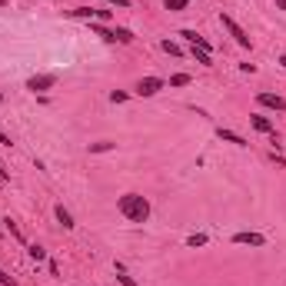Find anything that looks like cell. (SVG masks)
Here are the masks:
<instances>
[{
    "label": "cell",
    "mask_w": 286,
    "mask_h": 286,
    "mask_svg": "<svg viewBox=\"0 0 286 286\" xmlns=\"http://www.w3.org/2000/svg\"><path fill=\"white\" fill-rule=\"evenodd\" d=\"M130 40H133V33H130L127 27H117V30H113V43H130Z\"/></svg>",
    "instance_id": "9c48e42d"
},
{
    "label": "cell",
    "mask_w": 286,
    "mask_h": 286,
    "mask_svg": "<svg viewBox=\"0 0 286 286\" xmlns=\"http://www.w3.org/2000/svg\"><path fill=\"white\" fill-rule=\"evenodd\" d=\"M54 83H57L54 73H40V77H30V80H27V90H33V93H37V90H50Z\"/></svg>",
    "instance_id": "277c9868"
},
{
    "label": "cell",
    "mask_w": 286,
    "mask_h": 286,
    "mask_svg": "<svg viewBox=\"0 0 286 286\" xmlns=\"http://www.w3.org/2000/svg\"><path fill=\"white\" fill-rule=\"evenodd\" d=\"M0 100H4V97H0Z\"/></svg>",
    "instance_id": "484cf974"
},
{
    "label": "cell",
    "mask_w": 286,
    "mask_h": 286,
    "mask_svg": "<svg viewBox=\"0 0 286 286\" xmlns=\"http://www.w3.org/2000/svg\"><path fill=\"white\" fill-rule=\"evenodd\" d=\"M117 207L130 223H147L150 220V203H147V197H140V193H123Z\"/></svg>",
    "instance_id": "6da1fadb"
},
{
    "label": "cell",
    "mask_w": 286,
    "mask_h": 286,
    "mask_svg": "<svg viewBox=\"0 0 286 286\" xmlns=\"http://www.w3.org/2000/svg\"><path fill=\"white\" fill-rule=\"evenodd\" d=\"M110 100H113V104H123V100H127V93H123V90H113Z\"/></svg>",
    "instance_id": "ffe728a7"
},
{
    "label": "cell",
    "mask_w": 286,
    "mask_h": 286,
    "mask_svg": "<svg viewBox=\"0 0 286 286\" xmlns=\"http://www.w3.org/2000/svg\"><path fill=\"white\" fill-rule=\"evenodd\" d=\"M220 140H226V143H236V147H247V140H243L240 133H233V130H223V127H220Z\"/></svg>",
    "instance_id": "ba28073f"
},
{
    "label": "cell",
    "mask_w": 286,
    "mask_h": 286,
    "mask_svg": "<svg viewBox=\"0 0 286 286\" xmlns=\"http://www.w3.org/2000/svg\"><path fill=\"white\" fill-rule=\"evenodd\" d=\"M163 90V80L160 77H143L140 83H136V93L140 97H153V93H160Z\"/></svg>",
    "instance_id": "3957f363"
},
{
    "label": "cell",
    "mask_w": 286,
    "mask_h": 286,
    "mask_svg": "<svg viewBox=\"0 0 286 286\" xmlns=\"http://www.w3.org/2000/svg\"><path fill=\"white\" fill-rule=\"evenodd\" d=\"M190 83V73H173L170 77V87H186Z\"/></svg>",
    "instance_id": "7c38bea8"
},
{
    "label": "cell",
    "mask_w": 286,
    "mask_h": 286,
    "mask_svg": "<svg viewBox=\"0 0 286 286\" xmlns=\"http://www.w3.org/2000/svg\"><path fill=\"white\" fill-rule=\"evenodd\" d=\"M93 33H97V37H104V40H110V43H113V30H104V27H93Z\"/></svg>",
    "instance_id": "e0dca14e"
},
{
    "label": "cell",
    "mask_w": 286,
    "mask_h": 286,
    "mask_svg": "<svg viewBox=\"0 0 286 286\" xmlns=\"http://www.w3.org/2000/svg\"><path fill=\"white\" fill-rule=\"evenodd\" d=\"M220 24H223V30L230 33V37H233V40H236L240 47H250V33H247V30H243V27H240V24H236V20H233V17H226V14H220Z\"/></svg>",
    "instance_id": "7a4b0ae2"
},
{
    "label": "cell",
    "mask_w": 286,
    "mask_h": 286,
    "mask_svg": "<svg viewBox=\"0 0 286 286\" xmlns=\"http://www.w3.org/2000/svg\"><path fill=\"white\" fill-rule=\"evenodd\" d=\"M163 50H167V54H170V57H180V54H183V50H180V47H176L173 40H163Z\"/></svg>",
    "instance_id": "9a60e30c"
},
{
    "label": "cell",
    "mask_w": 286,
    "mask_h": 286,
    "mask_svg": "<svg viewBox=\"0 0 286 286\" xmlns=\"http://www.w3.org/2000/svg\"><path fill=\"white\" fill-rule=\"evenodd\" d=\"M57 220L64 223V230H73V216H70V210H64V207H57Z\"/></svg>",
    "instance_id": "30bf717a"
},
{
    "label": "cell",
    "mask_w": 286,
    "mask_h": 286,
    "mask_svg": "<svg viewBox=\"0 0 286 286\" xmlns=\"http://www.w3.org/2000/svg\"><path fill=\"white\" fill-rule=\"evenodd\" d=\"M117 279H120V286H140V283H136V279H133V276H127V273H120V276H117Z\"/></svg>",
    "instance_id": "2e32d148"
},
{
    "label": "cell",
    "mask_w": 286,
    "mask_h": 286,
    "mask_svg": "<svg viewBox=\"0 0 286 286\" xmlns=\"http://www.w3.org/2000/svg\"><path fill=\"white\" fill-rule=\"evenodd\" d=\"M0 286H14V276H7V273L0 270Z\"/></svg>",
    "instance_id": "44dd1931"
},
{
    "label": "cell",
    "mask_w": 286,
    "mask_h": 286,
    "mask_svg": "<svg viewBox=\"0 0 286 286\" xmlns=\"http://www.w3.org/2000/svg\"><path fill=\"white\" fill-rule=\"evenodd\" d=\"M7 180H10V173H7L4 167H0V183H7Z\"/></svg>",
    "instance_id": "603a6c76"
},
{
    "label": "cell",
    "mask_w": 286,
    "mask_h": 286,
    "mask_svg": "<svg viewBox=\"0 0 286 286\" xmlns=\"http://www.w3.org/2000/svg\"><path fill=\"white\" fill-rule=\"evenodd\" d=\"M107 4H113V7H130V0H107Z\"/></svg>",
    "instance_id": "7402d4cb"
},
{
    "label": "cell",
    "mask_w": 286,
    "mask_h": 286,
    "mask_svg": "<svg viewBox=\"0 0 286 286\" xmlns=\"http://www.w3.org/2000/svg\"><path fill=\"white\" fill-rule=\"evenodd\" d=\"M186 243H190V247H203V243H207V236H203V233H197V236H190Z\"/></svg>",
    "instance_id": "ac0fdd59"
},
{
    "label": "cell",
    "mask_w": 286,
    "mask_h": 286,
    "mask_svg": "<svg viewBox=\"0 0 286 286\" xmlns=\"http://www.w3.org/2000/svg\"><path fill=\"white\" fill-rule=\"evenodd\" d=\"M250 123H253L260 133H273V123H270L266 117H260V113H253V117H250Z\"/></svg>",
    "instance_id": "52a82bcc"
},
{
    "label": "cell",
    "mask_w": 286,
    "mask_h": 286,
    "mask_svg": "<svg viewBox=\"0 0 286 286\" xmlns=\"http://www.w3.org/2000/svg\"><path fill=\"white\" fill-rule=\"evenodd\" d=\"M104 150H113V143L100 140V143H90V153H104Z\"/></svg>",
    "instance_id": "5bb4252c"
},
{
    "label": "cell",
    "mask_w": 286,
    "mask_h": 286,
    "mask_svg": "<svg viewBox=\"0 0 286 286\" xmlns=\"http://www.w3.org/2000/svg\"><path fill=\"white\" fill-rule=\"evenodd\" d=\"M27 253H30L33 260H43V256H47V250H43V247H37V243H30V247H27Z\"/></svg>",
    "instance_id": "4fadbf2b"
},
{
    "label": "cell",
    "mask_w": 286,
    "mask_h": 286,
    "mask_svg": "<svg viewBox=\"0 0 286 286\" xmlns=\"http://www.w3.org/2000/svg\"><path fill=\"white\" fill-rule=\"evenodd\" d=\"M279 64H283V67H286V54H283V57H279Z\"/></svg>",
    "instance_id": "d4e9b609"
},
{
    "label": "cell",
    "mask_w": 286,
    "mask_h": 286,
    "mask_svg": "<svg viewBox=\"0 0 286 286\" xmlns=\"http://www.w3.org/2000/svg\"><path fill=\"white\" fill-rule=\"evenodd\" d=\"M256 100H260L263 107H273V110H286V100H283V97H276V93H260Z\"/></svg>",
    "instance_id": "8992f818"
},
{
    "label": "cell",
    "mask_w": 286,
    "mask_h": 286,
    "mask_svg": "<svg viewBox=\"0 0 286 286\" xmlns=\"http://www.w3.org/2000/svg\"><path fill=\"white\" fill-rule=\"evenodd\" d=\"M193 57H197V64H203V67L213 64V60H210V50H203V47H193Z\"/></svg>",
    "instance_id": "8fae6325"
},
{
    "label": "cell",
    "mask_w": 286,
    "mask_h": 286,
    "mask_svg": "<svg viewBox=\"0 0 286 286\" xmlns=\"http://www.w3.org/2000/svg\"><path fill=\"white\" fill-rule=\"evenodd\" d=\"M273 4H276V7H279V10H286V0H273Z\"/></svg>",
    "instance_id": "cb8c5ba5"
},
{
    "label": "cell",
    "mask_w": 286,
    "mask_h": 286,
    "mask_svg": "<svg viewBox=\"0 0 286 286\" xmlns=\"http://www.w3.org/2000/svg\"><path fill=\"white\" fill-rule=\"evenodd\" d=\"M186 7V0H167V10H183Z\"/></svg>",
    "instance_id": "d6986e66"
},
{
    "label": "cell",
    "mask_w": 286,
    "mask_h": 286,
    "mask_svg": "<svg viewBox=\"0 0 286 286\" xmlns=\"http://www.w3.org/2000/svg\"><path fill=\"white\" fill-rule=\"evenodd\" d=\"M233 243H243V247H263V243H266V236H260V233H236V236H233Z\"/></svg>",
    "instance_id": "5b68a950"
}]
</instances>
